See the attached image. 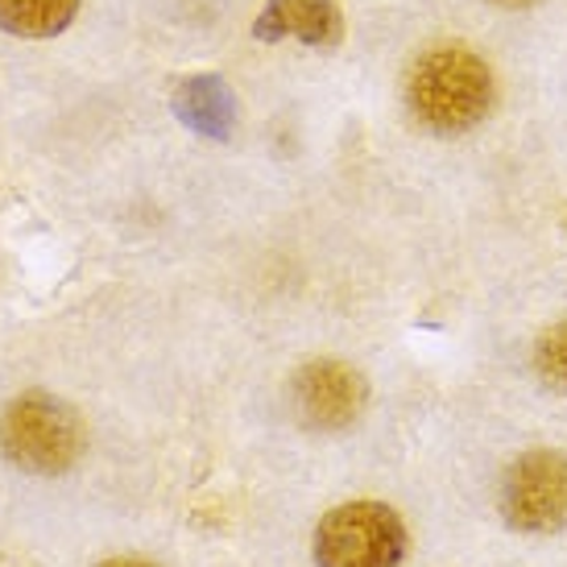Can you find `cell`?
<instances>
[{
    "mask_svg": "<svg viewBox=\"0 0 567 567\" xmlns=\"http://www.w3.org/2000/svg\"><path fill=\"white\" fill-rule=\"evenodd\" d=\"M406 104L414 121L431 133H443V137L468 133L493 109V71L473 50H431L410 71Z\"/></svg>",
    "mask_w": 567,
    "mask_h": 567,
    "instance_id": "1",
    "label": "cell"
},
{
    "mask_svg": "<svg viewBox=\"0 0 567 567\" xmlns=\"http://www.w3.org/2000/svg\"><path fill=\"white\" fill-rule=\"evenodd\" d=\"M0 452L21 473H66L83 456L80 414L50 394H21L0 414Z\"/></svg>",
    "mask_w": 567,
    "mask_h": 567,
    "instance_id": "2",
    "label": "cell"
},
{
    "mask_svg": "<svg viewBox=\"0 0 567 567\" xmlns=\"http://www.w3.org/2000/svg\"><path fill=\"white\" fill-rule=\"evenodd\" d=\"M406 559V526L390 505H336L316 530L319 567H398Z\"/></svg>",
    "mask_w": 567,
    "mask_h": 567,
    "instance_id": "3",
    "label": "cell"
},
{
    "mask_svg": "<svg viewBox=\"0 0 567 567\" xmlns=\"http://www.w3.org/2000/svg\"><path fill=\"white\" fill-rule=\"evenodd\" d=\"M502 518L522 535H551L567 526V456L526 452L502 481Z\"/></svg>",
    "mask_w": 567,
    "mask_h": 567,
    "instance_id": "4",
    "label": "cell"
},
{
    "mask_svg": "<svg viewBox=\"0 0 567 567\" xmlns=\"http://www.w3.org/2000/svg\"><path fill=\"white\" fill-rule=\"evenodd\" d=\"M369 406V381L344 361H311L295 373V410L316 431H344Z\"/></svg>",
    "mask_w": 567,
    "mask_h": 567,
    "instance_id": "5",
    "label": "cell"
},
{
    "mask_svg": "<svg viewBox=\"0 0 567 567\" xmlns=\"http://www.w3.org/2000/svg\"><path fill=\"white\" fill-rule=\"evenodd\" d=\"M252 33L261 42H282V38H299L307 47L331 50L340 47L344 33V17L336 9V0H269Z\"/></svg>",
    "mask_w": 567,
    "mask_h": 567,
    "instance_id": "6",
    "label": "cell"
},
{
    "mask_svg": "<svg viewBox=\"0 0 567 567\" xmlns=\"http://www.w3.org/2000/svg\"><path fill=\"white\" fill-rule=\"evenodd\" d=\"M171 109L183 125L204 133V137H228L233 121H237V100L216 75H195V80L178 83Z\"/></svg>",
    "mask_w": 567,
    "mask_h": 567,
    "instance_id": "7",
    "label": "cell"
},
{
    "mask_svg": "<svg viewBox=\"0 0 567 567\" xmlns=\"http://www.w3.org/2000/svg\"><path fill=\"white\" fill-rule=\"evenodd\" d=\"M80 13V0H0V30L13 38H54Z\"/></svg>",
    "mask_w": 567,
    "mask_h": 567,
    "instance_id": "8",
    "label": "cell"
},
{
    "mask_svg": "<svg viewBox=\"0 0 567 567\" xmlns=\"http://www.w3.org/2000/svg\"><path fill=\"white\" fill-rule=\"evenodd\" d=\"M535 373L547 381L551 390L567 394V323H555V328H547L543 336H538Z\"/></svg>",
    "mask_w": 567,
    "mask_h": 567,
    "instance_id": "9",
    "label": "cell"
},
{
    "mask_svg": "<svg viewBox=\"0 0 567 567\" xmlns=\"http://www.w3.org/2000/svg\"><path fill=\"white\" fill-rule=\"evenodd\" d=\"M100 567H154V564H145V559H109V564Z\"/></svg>",
    "mask_w": 567,
    "mask_h": 567,
    "instance_id": "10",
    "label": "cell"
},
{
    "mask_svg": "<svg viewBox=\"0 0 567 567\" xmlns=\"http://www.w3.org/2000/svg\"><path fill=\"white\" fill-rule=\"evenodd\" d=\"M493 4H505V9H526V4H535V0H493Z\"/></svg>",
    "mask_w": 567,
    "mask_h": 567,
    "instance_id": "11",
    "label": "cell"
}]
</instances>
